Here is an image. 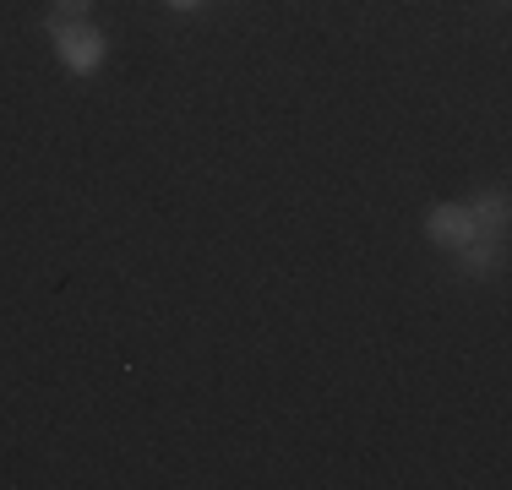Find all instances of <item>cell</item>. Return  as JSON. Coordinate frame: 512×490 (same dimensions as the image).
<instances>
[{
  "label": "cell",
  "instance_id": "obj_1",
  "mask_svg": "<svg viewBox=\"0 0 512 490\" xmlns=\"http://www.w3.org/2000/svg\"><path fill=\"white\" fill-rule=\"evenodd\" d=\"M44 39H50L55 60L71 71V77H93V71H104V60H109V39L88 17H50L44 22Z\"/></svg>",
  "mask_w": 512,
  "mask_h": 490
},
{
  "label": "cell",
  "instance_id": "obj_2",
  "mask_svg": "<svg viewBox=\"0 0 512 490\" xmlns=\"http://www.w3.org/2000/svg\"><path fill=\"white\" fill-rule=\"evenodd\" d=\"M480 235V224H474L469 202H436L431 213H425V240L442 245V251H458V245H469Z\"/></svg>",
  "mask_w": 512,
  "mask_h": 490
},
{
  "label": "cell",
  "instance_id": "obj_3",
  "mask_svg": "<svg viewBox=\"0 0 512 490\" xmlns=\"http://www.w3.org/2000/svg\"><path fill=\"white\" fill-rule=\"evenodd\" d=\"M458 273L463 278H491L496 267L507 262V240H496V235H474L469 245H458Z\"/></svg>",
  "mask_w": 512,
  "mask_h": 490
},
{
  "label": "cell",
  "instance_id": "obj_4",
  "mask_svg": "<svg viewBox=\"0 0 512 490\" xmlns=\"http://www.w3.org/2000/svg\"><path fill=\"white\" fill-rule=\"evenodd\" d=\"M469 213H474V224H480V235L507 240V191H502V186L474 191V196H469Z\"/></svg>",
  "mask_w": 512,
  "mask_h": 490
},
{
  "label": "cell",
  "instance_id": "obj_5",
  "mask_svg": "<svg viewBox=\"0 0 512 490\" xmlns=\"http://www.w3.org/2000/svg\"><path fill=\"white\" fill-rule=\"evenodd\" d=\"M99 0H55V17H93Z\"/></svg>",
  "mask_w": 512,
  "mask_h": 490
},
{
  "label": "cell",
  "instance_id": "obj_6",
  "mask_svg": "<svg viewBox=\"0 0 512 490\" xmlns=\"http://www.w3.org/2000/svg\"><path fill=\"white\" fill-rule=\"evenodd\" d=\"M164 6H169V11H186V17H191V11H202L207 0H164Z\"/></svg>",
  "mask_w": 512,
  "mask_h": 490
},
{
  "label": "cell",
  "instance_id": "obj_7",
  "mask_svg": "<svg viewBox=\"0 0 512 490\" xmlns=\"http://www.w3.org/2000/svg\"><path fill=\"white\" fill-rule=\"evenodd\" d=\"M496 6H507V0H496Z\"/></svg>",
  "mask_w": 512,
  "mask_h": 490
}]
</instances>
